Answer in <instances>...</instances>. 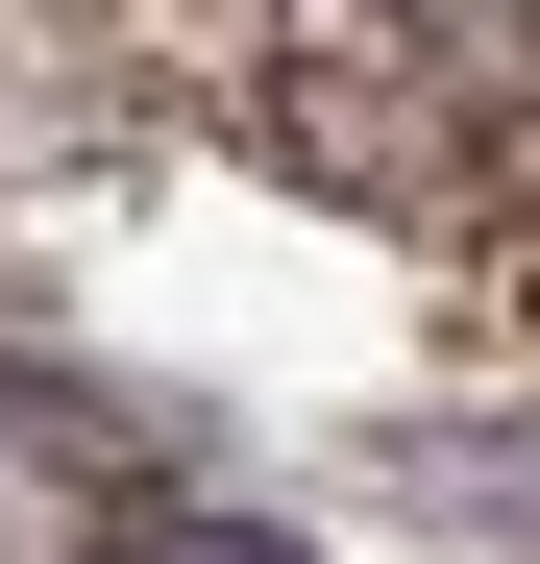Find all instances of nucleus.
Listing matches in <instances>:
<instances>
[{
	"mask_svg": "<svg viewBox=\"0 0 540 564\" xmlns=\"http://www.w3.org/2000/svg\"><path fill=\"white\" fill-rule=\"evenodd\" d=\"M270 123L369 197H540V0H246Z\"/></svg>",
	"mask_w": 540,
	"mask_h": 564,
	"instance_id": "nucleus-1",
	"label": "nucleus"
},
{
	"mask_svg": "<svg viewBox=\"0 0 540 564\" xmlns=\"http://www.w3.org/2000/svg\"><path fill=\"white\" fill-rule=\"evenodd\" d=\"M99 564H295V540H246V516H197V491H123Z\"/></svg>",
	"mask_w": 540,
	"mask_h": 564,
	"instance_id": "nucleus-2",
	"label": "nucleus"
}]
</instances>
